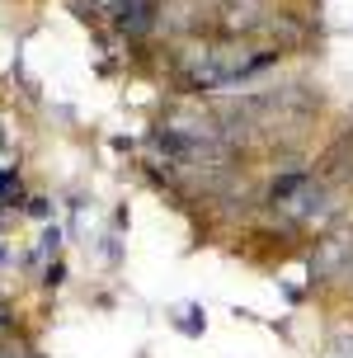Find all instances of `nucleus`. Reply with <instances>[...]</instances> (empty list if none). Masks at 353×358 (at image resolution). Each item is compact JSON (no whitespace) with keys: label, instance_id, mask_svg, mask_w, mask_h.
<instances>
[{"label":"nucleus","instance_id":"obj_1","mask_svg":"<svg viewBox=\"0 0 353 358\" xmlns=\"http://www.w3.org/2000/svg\"><path fill=\"white\" fill-rule=\"evenodd\" d=\"M5 358H24V354H5Z\"/></svg>","mask_w":353,"mask_h":358}]
</instances>
